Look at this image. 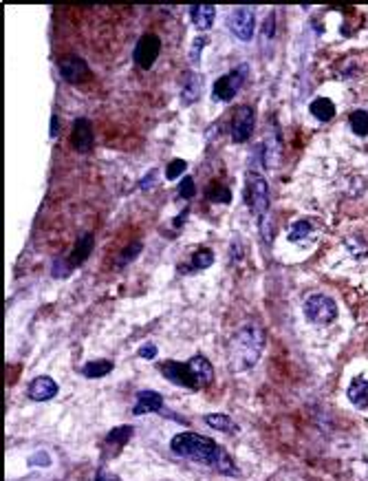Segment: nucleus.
<instances>
[{
    "label": "nucleus",
    "mask_w": 368,
    "mask_h": 481,
    "mask_svg": "<svg viewBox=\"0 0 368 481\" xmlns=\"http://www.w3.org/2000/svg\"><path fill=\"white\" fill-rule=\"evenodd\" d=\"M274 31H276V16L272 13L267 20H264V25H262V40L267 43V40L274 35Z\"/></svg>",
    "instance_id": "nucleus-32"
},
{
    "label": "nucleus",
    "mask_w": 368,
    "mask_h": 481,
    "mask_svg": "<svg viewBox=\"0 0 368 481\" xmlns=\"http://www.w3.org/2000/svg\"><path fill=\"white\" fill-rule=\"evenodd\" d=\"M31 464H43V466H49V464H51V459H49V455H47V453H35V455L31 457Z\"/></svg>",
    "instance_id": "nucleus-34"
},
{
    "label": "nucleus",
    "mask_w": 368,
    "mask_h": 481,
    "mask_svg": "<svg viewBox=\"0 0 368 481\" xmlns=\"http://www.w3.org/2000/svg\"><path fill=\"white\" fill-rule=\"evenodd\" d=\"M91 252H93V234L84 232V234H82V236L77 238L75 250H73V254H71V258H69V263H71L73 267L82 265V263H84V260L89 258Z\"/></svg>",
    "instance_id": "nucleus-17"
},
{
    "label": "nucleus",
    "mask_w": 368,
    "mask_h": 481,
    "mask_svg": "<svg viewBox=\"0 0 368 481\" xmlns=\"http://www.w3.org/2000/svg\"><path fill=\"white\" fill-rule=\"evenodd\" d=\"M71 270H73V265L69 263V260H55L51 274H53L55 278H67V276L71 274Z\"/></svg>",
    "instance_id": "nucleus-29"
},
{
    "label": "nucleus",
    "mask_w": 368,
    "mask_h": 481,
    "mask_svg": "<svg viewBox=\"0 0 368 481\" xmlns=\"http://www.w3.org/2000/svg\"><path fill=\"white\" fill-rule=\"evenodd\" d=\"M351 128L355 135L366 137L368 135V113L366 111H355L351 113Z\"/></svg>",
    "instance_id": "nucleus-24"
},
{
    "label": "nucleus",
    "mask_w": 368,
    "mask_h": 481,
    "mask_svg": "<svg viewBox=\"0 0 368 481\" xmlns=\"http://www.w3.org/2000/svg\"><path fill=\"white\" fill-rule=\"evenodd\" d=\"M230 31L242 40V43H250L254 38V27H256V9L254 7H234L230 18H228Z\"/></svg>",
    "instance_id": "nucleus-5"
},
{
    "label": "nucleus",
    "mask_w": 368,
    "mask_h": 481,
    "mask_svg": "<svg viewBox=\"0 0 368 481\" xmlns=\"http://www.w3.org/2000/svg\"><path fill=\"white\" fill-rule=\"evenodd\" d=\"M254 122H256V113L250 104H240L234 113V122H232V139L236 144L247 142L254 131Z\"/></svg>",
    "instance_id": "nucleus-8"
},
{
    "label": "nucleus",
    "mask_w": 368,
    "mask_h": 481,
    "mask_svg": "<svg viewBox=\"0 0 368 481\" xmlns=\"http://www.w3.org/2000/svg\"><path fill=\"white\" fill-rule=\"evenodd\" d=\"M139 252H141V243H133L130 248H126L124 252H121V256H119V265L130 263V260H133Z\"/></svg>",
    "instance_id": "nucleus-31"
},
{
    "label": "nucleus",
    "mask_w": 368,
    "mask_h": 481,
    "mask_svg": "<svg viewBox=\"0 0 368 481\" xmlns=\"http://www.w3.org/2000/svg\"><path fill=\"white\" fill-rule=\"evenodd\" d=\"M264 347V333L256 325L240 327L232 343H230V369L232 371H247L258 363V358Z\"/></svg>",
    "instance_id": "nucleus-1"
},
{
    "label": "nucleus",
    "mask_w": 368,
    "mask_h": 481,
    "mask_svg": "<svg viewBox=\"0 0 368 481\" xmlns=\"http://www.w3.org/2000/svg\"><path fill=\"white\" fill-rule=\"evenodd\" d=\"M206 43H208L206 35H201L199 40H194V45H192V53H190V60H192V62H196V60H199L201 49H203V45H206Z\"/></svg>",
    "instance_id": "nucleus-33"
},
{
    "label": "nucleus",
    "mask_w": 368,
    "mask_h": 481,
    "mask_svg": "<svg viewBox=\"0 0 368 481\" xmlns=\"http://www.w3.org/2000/svg\"><path fill=\"white\" fill-rule=\"evenodd\" d=\"M55 393H57V385L47 375L35 377L29 385V397L35 399V402H47V399H51Z\"/></svg>",
    "instance_id": "nucleus-15"
},
{
    "label": "nucleus",
    "mask_w": 368,
    "mask_h": 481,
    "mask_svg": "<svg viewBox=\"0 0 368 481\" xmlns=\"http://www.w3.org/2000/svg\"><path fill=\"white\" fill-rule=\"evenodd\" d=\"M349 399L359 409H368V382L364 377L353 380V385L349 387Z\"/></svg>",
    "instance_id": "nucleus-18"
},
{
    "label": "nucleus",
    "mask_w": 368,
    "mask_h": 481,
    "mask_svg": "<svg viewBox=\"0 0 368 481\" xmlns=\"http://www.w3.org/2000/svg\"><path fill=\"white\" fill-rule=\"evenodd\" d=\"M60 75H62L67 82L77 84L89 75V65L82 57H75V55L62 57L60 60Z\"/></svg>",
    "instance_id": "nucleus-10"
},
{
    "label": "nucleus",
    "mask_w": 368,
    "mask_h": 481,
    "mask_svg": "<svg viewBox=\"0 0 368 481\" xmlns=\"http://www.w3.org/2000/svg\"><path fill=\"white\" fill-rule=\"evenodd\" d=\"M190 13H192V23L196 25V29L199 31H206L214 23L216 9L212 5H192L190 7Z\"/></svg>",
    "instance_id": "nucleus-16"
},
{
    "label": "nucleus",
    "mask_w": 368,
    "mask_h": 481,
    "mask_svg": "<svg viewBox=\"0 0 368 481\" xmlns=\"http://www.w3.org/2000/svg\"><path fill=\"white\" fill-rule=\"evenodd\" d=\"M247 201H250V206H252V210L258 219L269 212V186L260 177V172H250Z\"/></svg>",
    "instance_id": "nucleus-6"
},
{
    "label": "nucleus",
    "mask_w": 368,
    "mask_h": 481,
    "mask_svg": "<svg viewBox=\"0 0 368 481\" xmlns=\"http://www.w3.org/2000/svg\"><path fill=\"white\" fill-rule=\"evenodd\" d=\"M214 263V254L210 250H199L194 256H192V265L194 270H206Z\"/></svg>",
    "instance_id": "nucleus-27"
},
{
    "label": "nucleus",
    "mask_w": 368,
    "mask_h": 481,
    "mask_svg": "<svg viewBox=\"0 0 368 481\" xmlns=\"http://www.w3.org/2000/svg\"><path fill=\"white\" fill-rule=\"evenodd\" d=\"M194 179L192 177H183V182H181V186H179V194L183 197V199H192L194 197Z\"/></svg>",
    "instance_id": "nucleus-30"
},
{
    "label": "nucleus",
    "mask_w": 368,
    "mask_h": 481,
    "mask_svg": "<svg viewBox=\"0 0 368 481\" xmlns=\"http://www.w3.org/2000/svg\"><path fill=\"white\" fill-rule=\"evenodd\" d=\"M113 371V363L111 360H95V363H89L84 369H82V373H84L87 377H101Z\"/></svg>",
    "instance_id": "nucleus-22"
},
{
    "label": "nucleus",
    "mask_w": 368,
    "mask_h": 481,
    "mask_svg": "<svg viewBox=\"0 0 368 481\" xmlns=\"http://www.w3.org/2000/svg\"><path fill=\"white\" fill-rule=\"evenodd\" d=\"M311 113H313V117L320 119V122H329V119H333V115H335V106L329 97H318L311 104Z\"/></svg>",
    "instance_id": "nucleus-19"
},
{
    "label": "nucleus",
    "mask_w": 368,
    "mask_h": 481,
    "mask_svg": "<svg viewBox=\"0 0 368 481\" xmlns=\"http://www.w3.org/2000/svg\"><path fill=\"white\" fill-rule=\"evenodd\" d=\"M155 179H157V170H150V172H148V177H144V179H141L139 188H150V186L155 184Z\"/></svg>",
    "instance_id": "nucleus-36"
},
{
    "label": "nucleus",
    "mask_w": 368,
    "mask_h": 481,
    "mask_svg": "<svg viewBox=\"0 0 368 481\" xmlns=\"http://www.w3.org/2000/svg\"><path fill=\"white\" fill-rule=\"evenodd\" d=\"M95 481H119L115 475H111V472H106L104 468H99L97 470V477H95Z\"/></svg>",
    "instance_id": "nucleus-37"
},
{
    "label": "nucleus",
    "mask_w": 368,
    "mask_h": 481,
    "mask_svg": "<svg viewBox=\"0 0 368 481\" xmlns=\"http://www.w3.org/2000/svg\"><path fill=\"white\" fill-rule=\"evenodd\" d=\"M245 79H247V65H240L234 71L225 73L223 77L216 79L214 91H212V99L214 102H232V99L238 95Z\"/></svg>",
    "instance_id": "nucleus-3"
},
{
    "label": "nucleus",
    "mask_w": 368,
    "mask_h": 481,
    "mask_svg": "<svg viewBox=\"0 0 368 481\" xmlns=\"http://www.w3.org/2000/svg\"><path fill=\"white\" fill-rule=\"evenodd\" d=\"M304 314H306V318L311 320V323H316V325H326V323H331V320H335L338 307H335V303H333V300H331L329 296L313 294V296L306 298V303H304Z\"/></svg>",
    "instance_id": "nucleus-4"
},
{
    "label": "nucleus",
    "mask_w": 368,
    "mask_h": 481,
    "mask_svg": "<svg viewBox=\"0 0 368 481\" xmlns=\"http://www.w3.org/2000/svg\"><path fill=\"white\" fill-rule=\"evenodd\" d=\"M139 355L150 360V358H155V355H157V347H155V345H144V347L139 349Z\"/></svg>",
    "instance_id": "nucleus-35"
},
{
    "label": "nucleus",
    "mask_w": 368,
    "mask_h": 481,
    "mask_svg": "<svg viewBox=\"0 0 368 481\" xmlns=\"http://www.w3.org/2000/svg\"><path fill=\"white\" fill-rule=\"evenodd\" d=\"M186 166H188V164L183 162V159H174V162H170L168 168H166V177L170 179V182H174V179H177L183 170H186Z\"/></svg>",
    "instance_id": "nucleus-28"
},
{
    "label": "nucleus",
    "mask_w": 368,
    "mask_h": 481,
    "mask_svg": "<svg viewBox=\"0 0 368 481\" xmlns=\"http://www.w3.org/2000/svg\"><path fill=\"white\" fill-rule=\"evenodd\" d=\"M260 236H262V240L264 243H272V238H274V221H272V212H267V214H262L260 219Z\"/></svg>",
    "instance_id": "nucleus-26"
},
{
    "label": "nucleus",
    "mask_w": 368,
    "mask_h": 481,
    "mask_svg": "<svg viewBox=\"0 0 368 481\" xmlns=\"http://www.w3.org/2000/svg\"><path fill=\"white\" fill-rule=\"evenodd\" d=\"M206 422L208 426L216 429V431H223V433H234L236 431V424L228 415H221V413H212V415H206Z\"/></svg>",
    "instance_id": "nucleus-20"
},
{
    "label": "nucleus",
    "mask_w": 368,
    "mask_h": 481,
    "mask_svg": "<svg viewBox=\"0 0 368 481\" xmlns=\"http://www.w3.org/2000/svg\"><path fill=\"white\" fill-rule=\"evenodd\" d=\"M57 131H60V119H57V115H53L51 117V137H55Z\"/></svg>",
    "instance_id": "nucleus-38"
},
{
    "label": "nucleus",
    "mask_w": 368,
    "mask_h": 481,
    "mask_svg": "<svg viewBox=\"0 0 368 481\" xmlns=\"http://www.w3.org/2000/svg\"><path fill=\"white\" fill-rule=\"evenodd\" d=\"M206 194H208L210 201H214V204H230L232 201L230 188L223 186V184H210L208 190H206Z\"/></svg>",
    "instance_id": "nucleus-21"
},
{
    "label": "nucleus",
    "mask_w": 368,
    "mask_h": 481,
    "mask_svg": "<svg viewBox=\"0 0 368 481\" xmlns=\"http://www.w3.org/2000/svg\"><path fill=\"white\" fill-rule=\"evenodd\" d=\"M163 411V397L157 391H141L137 395V404L133 409L135 415H144V413H159Z\"/></svg>",
    "instance_id": "nucleus-13"
},
{
    "label": "nucleus",
    "mask_w": 368,
    "mask_h": 481,
    "mask_svg": "<svg viewBox=\"0 0 368 481\" xmlns=\"http://www.w3.org/2000/svg\"><path fill=\"white\" fill-rule=\"evenodd\" d=\"M73 146L77 153H89L93 148V124L87 117L75 119L73 124Z\"/></svg>",
    "instance_id": "nucleus-11"
},
{
    "label": "nucleus",
    "mask_w": 368,
    "mask_h": 481,
    "mask_svg": "<svg viewBox=\"0 0 368 481\" xmlns=\"http://www.w3.org/2000/svg\"><path fill=\"white\" fill-rule=\"evenodd\" d=\"M188 367H190V371H192V375H194V380H196V387L201 389V387H208L212 380H214V369H212V365L208 363V358H203V355H194L192 360H188Z\"/></svg>",
    "instance_id": "nucleus-12"
},
{
    "label": "nucleus",
    "mask_w": 368,
    "mask_h": 481,
    "mask_svg": "<svg viewBox=\"0 0 368 481\" xmlns=\"http://www.w3.org/2000/svg\"><path fill=\"white\" fill-rule=\"evenodd\" d=\"M159 51H161V40H159V35H155V33L141 35L137 47H135V62H137V67L148 71L157 62Z\"/></svg>",
    "instance_id": "nucleus-7"
},
{
    "label": "nucleus",
    "mask_w": 368,
    "mask_h": 481,
    "mask_svg": "<svg viewBox=\"0 0 368 481\" xmlns=\"http://www.w3.org/2000/svg\"><path fill=\"white\" fill-rule=\"evenodd\" d=\"M130 437H133V426H117L108 433L106 442L113 444V446H124Z\"/></svg>",
    "instance_id": "nucleus-23"
},
{
    "label": "nucleus",
    "mask_w": 368,
    "mask_h": 481,
    "mask_svg": "<svg viewBox=\"0 0 368 481\" xmlns=\"http://www.w3.org/2000/svg\"><path fill=\"white\" fill-rule=\"evenodd\" d=\"M172 453L179 457L192 459V462H201L208 466H218L225 453L212 442L210 437L199 435V433H181L172 439L170 444Z\"/></svg>",
    "instance_id": "nucleus-2"
},
{
    "label": "nucleus",
    "mask_w": 368,
    "mask_h": 481,
    "mask_svg": "<svg viewBox=\"0 0 368 481\" xmlns=\"http://www.w3.org/2000/svg\"><path fill=\"white\" fill-rule=\"evenodd\" d=\"M311 232H313V223H311V221H298V223H294L291 230H289V240L298 243V240H304Z\"/></svg>",
    "instance_id": "nucleus-25"
},
{
    "label": "nucleus",
    "mask_w": 368,
    "mask_h": 481,
    "mask_svg": "<svg viewBox=\"0 0 368 481\" xmlns=\"http://www.w3.org/2000/svg\"><path fill=\"white\" fill-rule=\"evenodd\" d=\"M159 369H161L163 375L170 380V382H174L179 387H186V389H199L188 363L186 365H181V363H163Z\"/></svg>",
    "instance_id": "nucleus-9"
},
{
    "label": "nucleus",
    "mask_w": 368,
    "mask_h": 481,
    "mask_svg": "<svg viewBox=\"0 0 368 481\" xmlns=\"http://www.w3.org/2000/svg\"><path fill=\"white\" fill-rule=\"evenodd\" d=\"M201 84H203V77L199 73H194V71L186 73V77H183V87H181V102L186 106L194 104L201 97Z\"/></svg>",
    "instance_id": "nucleus-14"
}]
</instances>
